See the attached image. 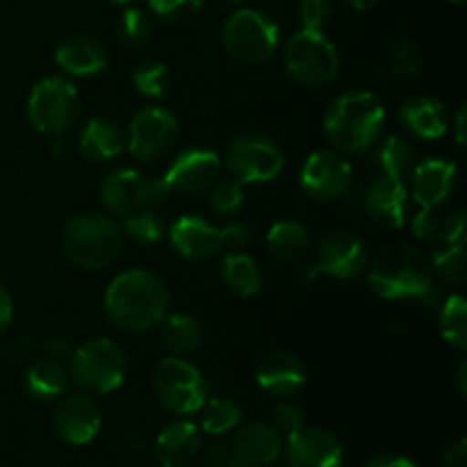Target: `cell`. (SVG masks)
Wrapping results in <instances>:
<instances>
[{
    "mask_svg": "<svg viewBox=\"0 0 467 467\" xmlns=\"http://www.w3.org/2000/svg\"><path fill=\"white\" fill-rule=\"evenodd\" d=\"M451 3H456V5H461V3H463V0H451Z\"/></svg>",
    "mask_w": 467,
    "mask_h": 467,
    "instance_id": "obj_57",
    "label": "cell"
},
{
    "mask_svg": "<svg viewBox=\"0 0 467 467\" xmlns=\"http://www.w3.org/2000/svg\"><path fill=\"white\" fill-rule=\"evenodd\" d=\"M267 249L278 260H301L310 251V233L299 222H278L267 233Z\"/></svg>",
    "mask_w": 467,
    "mask_h": 467,
    "instance_id": "obj_30",
    "label": "cell"
},
{
    "mask_svg": "<svg viewBox=\"0 0 467 467\" xmlns=\"http://www.w3.org/2000/svg\"><path fill=\"white\" fill-rule=\"evenodd\" d=\"M331 16L328 0H299V18L306 30H322Z\"/></svg>",
    "mask_w": 467,
    "mask_h": 467,
    "instance_id": "obj_43",
    "label": "cell"
},
{
    "mask_svg": "<svg viewBox=\"0 0 467 467\" xmlns=\"http://www.w3.org/2000/svg\"><path fill=\"white\" fill-rule=\"evenodd\" d=\"M219 171H222V162H219L217 153L205 149H192L173 160L164 181L173 192L196 194V192L210 190L217 182Z\"/></svg>",
    "mask_w": 467,
    "mask_h": 467,
    "instance_id": "obj_16",
    "label": "cell"
},
{
    "mask_svg": "<svg viewBox=\"0 0 467 467\" xmlns=\"http://www.w3.org/2000/svg\"><path fill=\"white\" fill-rule=\"evenodd\" d=\"M109 3H114V5H123V3H130V0H109Z\"/></svg>",
    "mask_w": 467,
    "mask_h": 467,
    "instance_id": "obj_56",
    "label": "cell"
},
{
    "mask_svg": "<svg viewBox=\"0 0 467 467\" xmlns=\"http://www.w3.org/2000/svg\"><path fill=\"white\" fill-rule=\"evenodd\" d=\"M413 199L422 208H441L456 190L459 171L445 160H424L413 167Z\"/></svg>",
    "mask_w": 467,
    "mask_h": 467,
    "instance_id": "obj_20",
    "label": "cell"
},
{
    "mask_svg": "<svg viewBox=\"0 0 467 467\" xmlns=\"http://www.w3.org/2000/svg\"><path fill=\"white\" fill-rule=\"evenodd\" d=\"M12 317H14L12 296H9V292L5 290V285L0 283V331H5V328L9 327Z\"/></svg>",
    "mask_w": 467,
    "mask_h": 467,
    "instance_id": "obj_50",
    "label": "cell"
},
{
    "mask_svg": "<svg viewBox=\"0 0 467 467\" xmlns=\"http://www.w3.org/2000/svg\"><path fill=\"white\" fill-rule=\"evenodd\" d=\"M205 467H246L244 461L237 456L233 442H214L205 450L203 456Z\"/></svg>",
    "mask_w": 467,
    "mask_h": 467,
    "instance_id": "obj_44",
    "label": "cell"
},
{
    "mask_svg": "<svg viewBox=\"0 0 467 467\" xmlns=\"http://www.w3.org/2000/svg\"><path fill=\"white\" fill-rule=\"evenodd\" d=\"M55 62L62 71L71 73V76L87 78L96 76L108 67V53H105L103 44L96 41L94 36L76 35L59 44Z\"/></svg>",
    "mask_w": 467,
    "mask_h": 467,
    "instance_id": "obj_22",
    "label": "cell"
},
{
    "mask_svg": "<svg viewBox=\"0 0 467 467\" xmlns=\"http://www.w3.org/2000/svg\"><path fill=\"white\" fill-rule=\"evenodd\" d=\"M68 379L87 395H109L126 379V356L109 337H94L71 354Z\"/></svg>",
    "mask_w": 467,
    "mask_h": 467,
    "instance_id": "obj_5",
    "label": "cell"
},
{
    "mask_svg": "<svg viewBox=\"0 0 467 467\" xmlns=\"http://www.w3.org/2000/svg\"><path fill=\"white\" fill-rule=\"evenodd\" d=\"M141 185L144 178L135 169H114L100 185V203L108 213L128 217L141 208Z\"/></svg>",
    "mask_w": 467,
    "mask_h": 467,
    "instance_id": "obj_25",
    "label": "cell"
},
{
    "mask_svg": "<svg viewBox=\"0 0 467 467\" xmlns=\"http://www.w3.org/2000/svg\"><path fill=\"white\" fill-rule=\"evenodd\" d=\"M465 105H461L459 112H456V119H454V128H456V141H459L461 146L465 144Z\"/></svg>",
    "mask_w": 467,
    "mask_h": 467,
    "instance_id": "obj_52",
    "label": "cell"
},
{
    "mask_svg": "<svg viewBox=\"0 0 467 467\" xmlns=\"http://www.w3.org/2000/svg\"><path fill=\"white\" fill-rule=\"evenodd\" d=\"M442 337L456 349H467V304L463 296L454 295L445 301L441 313Z\"/></svg>",
    "mask_w": 467,
    "mask_h": 467,
    "instance_id": "obj_35",
    "label": "cell"
},
{
    "mask_svg": "<svg viewBox=\"0 0 467 467\" xmlns=\"http://www.w3.org/2000/svg\"><path fill=\"white\" fill-rule=\"evenodd\" d=\"M78 149L89 162H108L123 149V135L108 119H89L80 130Z\"/></svg>",
    "mask_w": 467,
    "mask_h": 467,
    "instance_id": "obj_27",
    "label": "cell"
},
{
    "mask_svg": "<svg viewBox=\"0 0 467 467\" xmlns=\"http://www.w3.org/2000/svg\"><path fill=\"white\" fill-rule=\"evenodd\" d=\"M287 463L290 467H342L345 450L340 441L327 429L301 427L287 438Z\"/></svg>",
    "mask_w": 467,
    "mask_h": 467,
    "instance_id": "obj_15",
    "label": "cell"
},
{
    "mask_svg": "<svg viewBox=\"0 0 467 467\" xmlns=\"http://www.w3.org/2000/svg\"><path fill=\"white\" fill-rule=\"evenodd\" d=\"M203 438L201 429L194 422H171L160 431L155 442V454L162 467H190L201 454Z\"/></svg>",
    "mask_w": 467,
    "mask_h": 467,
    "instance_id": "obj_21",
    "label": "cell"
},
{
    "mask_svg": "<svg viewBox=\"0 0 467 467\" xmlns=\"http://www.w3.org/2000/svg\"><path fill=\"white\" fill-rule=\"evenodd\" d=\"M68 386V372L62 365V360L41 356L32 360V365L26 372V388L35 400L48 401L55 397H62Z\"/></svg>",
    "mask_w": 467,
    "mask_h": 467,
    "instance_id": "obj_28",
    "label": "cell"
},
{
    "mask_svg": "<svg viewBox=\"0 0 467 467\" xmlns=\"http://www.w3.org/2000/svg\"><path fill=\"white\" fill-rule=\"evenodd\" d=\"M233 447L246 467H267L281 454V436L272 424L251 422L240 429Z\"/></svg>",
    "mask_w": 467,
    "mask_h": 467,
    "instance_id": "obj_24",
    "label": "cell"
},
{
    "mask_svg": "<svg viewBox=\"0 0 467 467\" xmlns=\"http://www.w3.org/2000/svg\"><path fill=\"white\" fill-rule=\"evenodd\" d=\"M456 386H459V395L461 400H465L467 397V363L459 365V372H456Z\"/></svg>",
    "mask_w": 467,
    "mask_h": 467,
    "instance_id": "obj_53",
    "label": "cell"
},
{
    "mask_svg": "<svg viewBox=\"0 0 467 467\" xmlns=\"http://www.w3.org/2000/svg\"><path fill=\"white\" fill-rule=\"evenodd\" d=\"M365 213L374 223L383 228H401L409 214V192L404 181H397L383 173L372 181L365 194Z\"/></svg>",
    "mask_w": 467,
    "mask_h": 467,
    "instance_id": "obj_18",
    "label": "cell"
},
{
    "mask_svg": "<svg viewBox=\"0 0 467 467\" xmlns=\"http://www.w3.org/2000/svg\"><path fill=\"white\" fill-rule=\"evenodd\" d=\"M283 62L287 73L299 85L310 89L331 85L340 71L336 46L322 35V30H306V27L287 41Z\"/></svg>",
    "mask_w": 467,
    "mask_h": 467,
    "instance_id": "obj_6",
    "label": "cell"
},
{
    "mask_svg": "<svg viewBox=\"0 0 467 467\" xmlns=\"http://www.w3.org/2000/svg\"><path fill=\"white\" fill-rule=\"evenodd\" d=\"M354 169L336 150H315L301 169V190L313 201H336L349 192Z\"/></svg>",
    "mask_w": 467,
    "mask_h": 467,
    "instance_id": "obj_12",
    "label": "cell"
},
{
    "mask_svg": "<svg viewBox=\"0 0 467 467\" xmlns=\"http://www.w3.org/2000/svg\"><path fill=\"white\" fill-rule=\"evenodd\" d=\"M222 278L235 295L254 296L263 287V274L251 255L231 251L222 260Z\"/></svg>",
    "mask_w": 467,
    "mask_h": 467,
    "instance_id": "obj_31",
    "label": "cell"
},
{
    "mask_svg": "<svg viewBox=\"0 0 467 467\" xmlns=\"http://www.w3.org/2000/svg\"><path fill=\"white\" fill-rule=\"evenodd\" d=\"M160 340L173 356H185L199 349L203 342V328L190 315H164L160 322Z\"/></svg>",
    "mask_w": 467,
    "mask_h": 467,
    "instance_id": "obj_29",
    "label": "cell"
},
{
    "mask_svg": "<svg viewBox=\"0 0 467 467\" xmlns=\"http://www.w3.org/2000/svg\"><path fill=\"white\" fill-rule=\"evenodd\" d=\"M73 153H76V149H73L71 141L64 140L62 135L53 141V158L59 160V162H68V160L73 158Z\"/></svg>",
    "mask_w": 467,
    "mask_h": 467,
    "instance_id": "obj_51",
    "label": "cell"
},
{
    "mask_svg": "<svg viewBox=\"0 0 467 467\" xmlns=\"http://www.w3.org/2000/svg\"><path fill=\"white\" fill-rule=\"evenodd\" d=\"M171 187L164 178H149L141 185V208H158V205H164L171 196Z\"/></svg>",
    "mask_w": 467,
    "mask_h": 467,
    "instance_id": "obj_45",
    "label": "cell"
},
{
    "mask_svg": "<svg viewBox=\"0 0 467 467\" xmlns=\"http://www.w3.org/2000/svg\"><path fill=\"white\" fill-rule=\"evenodd\" d=\"M132 82H135L137 91L149 99H160L167 94L169 87V68L158 59H144L132 71Z\"/></svg>",
    "mask_w": 467,
    "mask_h": 467,
    "instance_id": "obj_37",
    "label": "cell"
},
{
    "mask_svg": "<svg viewBox=\"0 0 467 467\" xmlns=\"http://www.w3.org/2000/svg\"><path fill=\"white\" fill-rule=\"evenodd\" d=\"M226 167L231 176L242 185L244 182H269L283 171L285 155L269 137L246 132L228 146Z\"/></svg>",
    "mask_w": 467,
    "mask_h": 467,
    "instance_id": "obj_10",
    "label": "cell"
},
{
    "mask_svg": "<svg viewBox=\"0 0 467 467\" xmlns=\"http://www.w3.org/2000/svg\"><path fill=\"white\" fill-rule=\"evenodd\" d=\"M365 265H368V249L354 233L333 231L319 242L317 260H315L317 272L349 281L363 272Z\"/></svg>",
    "mask_w": 467,
    "mask_h": 467,
    "instance_id": "obj_13",
    "label": "cell"
},
{
    "mask_svg": "<svg viewBox=\"0 0 467 467\" xmlns=\"http://www.w3.org/2000/svg\"><path fill=\"white\" fill-rule=\"evenodd\" d=\"M400 121L420 140H438L447 132V109L431 96H415L400 108Z\"/></svg>",
    "mask_w": 467,
    "mask_h": 467,
    "instance_id": "obj_23",
    "label": "cell"
},
{
    "mask_svg": "<svg viewBox=\"0 0 467 467\" xmlns=\"http://www.w3.org/2000/svg\"><path fill=\"white\" fill-rule=\"evenodd\" d=\"M369 285L381 299H436L433 267L424 254L409 244H392L379 251L369 265Z\"/></svg>",
    "mask_w": 467,
    "mask_h": 467,
    "instance_id": "obj_2",
    "label": "cell"
},
{
    "mask_svg": "<svg viewBox=\"0 0 467 467\" xmlns=\"http://www.w3.org/2000/svg\"><path fill=\"white\" fill-rule=\"evenodd\" d=\"M413 233L429 244H456L465 240V213H441V208H422L413 217Z\"/></svg>",
    "mask_w": 467,
    "mask_h": 467,
    "instance_id": "obj_26",
    "label": "cell"
},
{
    "mask_svg": "<svg viewBox=\"0 0 467 467\" xmlns=\"http://www.w3.org/2000/svg\"><path fill=\"white\" fill-rule=\"evenodd\" d=\"M422 68V53L418 44L410 39H401L390 50V71L400 78L418 76Z\"/></svg>",
    "mask_w": 467,
    "mask_h": 467,
    "instance_id": "obj_40",
    "label": "cell"
},
{
    "mask_svg": "<svg viewBox=\"0 0 467 467\" xmlns=\"http://www.w3.org/2000/svg\"><path fill=\"white\" fill-rule=\"evenodd\" d=\"M255 381L274 397H292L304 388L306 368L290 351H272L255 368Z\"/></svg>",
    "mask_w": 467,
    "mask_h": 467,
    "instance_id": "obj_19",
    "label": "cell"
},
{
    "mask_svg": "<svg viewBox=\"0 0 467 467\" xmlns=\"http://www.w3.org/2000/svg\"><path fill=\"white\" fill-rule=\"evenodd\" d=\"M153 390L164 410L173 415H192L208 400V383L203 374L187 360L171 356L158 365L153 374Z\"/></svg>",
    "mask_w": 467,
    "mask_h": 467,
    "instance_id": "obj_9",
    "label": "cell"
},
{
    "mask_svg": "<svg viewBox=\"0 0 467 467\" xmlns=\"http://www.w3.org/2000/svg\"><path fill=\"white\" fill-rule=\"evenodd\" d=\"M244 205V190L242 182L235 178L217 182L210 192V208L217 213V217H231Z\"/></svg>",
    "mask_w": 467,
    "mask_h": 467,
    "instance_id": "obj_39",
    "label": "cell"
},
{
    "mask_svg": "<svg viewBox=\"0 0 467 467\" xmlns=\"http://www.w3.org/2000/svg\"><path fill=\"white\" fill-rule=\"evenodd\" d=\"M228 55L242 64L267 62L278 48V26L272 16L258 9H237L228 16L222 30Z\"/></svg>",
    "mask_w": 467,
    "mask_h": 467,
    "instance_id": "obj_7",
    "label": "cell"
},
{
    "mask_svg": "<svg viewBox=\"0 0 467 467\" xmlns=\"http://www.w3.org/2000/svg\"><path fill=\"white\" fill-rule=\"evenodd\" d=\"M347 3L356 9H372V7H377L381 0H347Z\"/></svg>",
    "mask_w": 467,
    "mask_h": 467,
    "instance_id": "obj_54",
    "label": "cell"
},
{
    "mask_svg": "<svg viewBox=\"0 0 467 467\" xmlns=\"http://www.w3.org/2000/svg\"><path fill=\"white\" fill-rule=\"evenodd\" d=\"M27 119L41 135L59 137L76 128L80 119V96L62 78H44L27 99Z\"/></svg>",
    "mask_w": 467,
    "mask_h": 467,
    "instance_id": "obj_8",
    "label": "cell"
},
{
    "mask_svg": "<svg viewBox=\"0 0 467 467\" xmlns=\"http://www.w3.org/2000/svg\"><path fill=\"white\" fill-rule=\"evenodd\" d=\"M205 0H149L150 12L164 21H187L201 12Z\"/></svg>",
    "mask_w": 467,
    "mask_h": 467,
    "instance_id": "obj_41",
    "label": "cell"
},
{
    "mask_svg": "<svg viewBox=\"0 0 467 467\" xmlns=\"http://www.w3.org/2000/svg\"><path fill=\"white\" fill-rule=\"evenodd\" d=\"M203 415H201V429L210 436H223V433L233 431L242 424V409L233 400H205V404L201 406Z\"/></svg>",
    "mask_w": 467,
    "mask_h": 467,
    "instance_id": "obj_32",
    "label": "cell"
},
{
    "mask_svg": "<svg viewBox=\"0 0 467 467\" xmlns=\"http://www.w3.org/2000/svg\"><path fill=\"white\" fill-rule=\"evenodd\" d=\"M126 233L140 244H155V242L162 240L164 235V223L158 214L153 213V208L135 210V213L128 214L126 219Z\"/></svg>",
    "mask_w": 467,
    "mask_h": 467,
    "instance_id": "obj_38",
    "label": "cell"
},
{
    "mask_svg": "<svg viewBox=\"0 0 467 467\" xmlns=\"http://www.w3.org/2000/svg\"><path fill=\"white\" fill-rule=\"evenodd\" d=\"M169 240L182 258L194 260V263H205L223 249L222 228H214L213 223L194 214L178 219L169 231Z\"/></svg>",
    "mask_w": 467,
    "mask_h": 467,
    "instance_id": "obj_17",
    "label": "cell"
},
{
    "mask_svg": "<svg viewBox=\"0 0 467 467\" xmlns=\"http://www.w3.org/2000/svg\"><path fill=\"white\" fill-rule=\"evenodd\" d=\"M171 304V292L158 274L128 269L105 290V315L126 333H144L158 327Z\"/></svg>",
    "mask_w": 467,
    "mask_h": 467,
    "instance_id": "obj_1",
    "label": "cell"
},
{
    "mask_svg": "<svg viewBox=\"0 0 467 467\" xmlns=\"http://www.w3.org/2000/svg\"><path fill=\"white\" fill-rule=\"evenodd\" d=\"M223 231V249L242 251L251 242V228L246 223H231L222 228Z\"/></svg>",
    "mask_w": 467,
    "mask_h": 467,
    "instance_id": "obj_46",
    "label": "cell"
},
{
    "mask_svg": "<svg viewBox=\"0 0 467 467\" xmlns=\"http://www.w3.org/2000/svg\"><path fill=\"white\" fill-rule=\"evenodd\" d=\"M274 429H276V433L281 438H290L295 436L296 431H299L301 427H306L304 424V410L299 409V406L295 404H278L276 409H274Z\"/></svg>",
    "mask_w": 467,
    "mask_h": 467,
    "instance_id": "obj_42",
    "label": "cell"
},
{
    "mask_svg": "<svg viewBox=\"0 0 467 467\" xmlns=\"http://www.w3.org/2000/svg\"><path fill=\"white\" fill-rule=\"evenodd\" d=\"M363 467H418L413 461H409L406 456H397V454H381L374 456L372 461H368Z\"/></svg>",
    "mask_w": 467,
    "mask_h": 467,
    "instance_id": "obj_49",
    "label": "cell"
},
{
    "mask_svg": "<svg viewBox=\"0 0 467 467\" xmlns=\"http://www.w3.org/2000/svg\"><path fill=\"white\" fill-rule=\"evenodd\" d=\"M41 349H44L46 356H50V358H67L68 354H71V347H68V340L67 337H46L44 342H41Z\"/></svg>",
    "mask_w": 467,
    "mask_h": 467,
    "instance_id": "obj_48",
    "label": "cell"
},
{
    "mask_svg": "<svg viewBox=\"0 0 467 467\" xmlns=\"http://www.w3.org/2000/svg\"><path fill=\"white\" fill-rule=\"evenodd\" d=\"M386 109L369 91H349L328 105L324 135L342 153H365L381 135Z\"/></svg>",
    "mask_w": 467,
    "mask_h": 467,
    "instance_id": "obj_3",
    "label": "cell"
},
{
    "mask_svg": "<svg viewBox=\"0 0 467 467\" xmlns=\"http://www.w3.org/2000/svg\"><path fill=\"white\" fill-rule=\"evenodd\" d=\"M114 35H117V39L121 41L126 48H144L150 41V36H153V23H150V18L146 16L141 9H126V12L117 18Z\"/></svg>",
    "mask_w": 467,
    "mask_h": 467,
    "instance_id": "obj_34",
    "label": "cell"
},
{
    "mask_svg": "<svg viewBox=\"0 0 467 467\" xmlns=\"http://www.w3.org/2000/svg\"><path fill=\"white\" fill-rule=\"evenodd\" d=\"M433 272L451 285H461L465 281V244H441L433 251Z\"/></svg>",
    "mask_w": 467,
    "mask_h": 467,
    "instance_id": "obj_36",
    "label": "cell"
},
{
    "mask_svg": "<svg viewBox=\"0 0 467 467\" xmlns=\"http://www.w3.org/2000/svg\"><path fill=\"white\" fill-rule=\"evenodd\" d=\"M53 427L68 445H89L100 429V410L91 397L68 395L55 406Z\"/></svg>",
    "mask_w": 467,
    "mask_h": 467,
    "instance_id": "obj_14",
    "label": "cell"
},
{
    "mask_svg": "<svg viewBox=\"0 0 467 467\" xmlns=\"http://www.w3.org/2000/svg\"><path fill=\"white\" fill-rule=\"evenodd\" d=\"M121 228L103 214H76L62 231V251L68 263L85 272H99L119 258Z\"/></svg>",
    "mask_w": 467,
    "mask_h": 467,
    "instance_id": "obj_4",
    "label": "cell"
},
{
    "mask_svg": "<svg viewBox=\"0 0 467 467\" xmlns=\"http://www.w3.org/2000/svg\"><path fill=\"white\" fill-rule=\"evenodd\" d=\"M178 141V121L162 108H146L132 117L128 146L137 160L158 162L171 153Z\"/></svg>",
    "mask_w": 467,
    "mask_h": 467,
    "instance_id": "obj_11",
    "label": "cell"
},
{
    "mask_svg": "<svg viewBox=\"0 0 467 467\" xmlns=\"http://www.w3.org/2000/svg\"><path fill=\"white\" fill-rule=\"evenodd\" d=\"M442 461H445L447 467H465L467 465L465 438H459L456 442H451V445L445 450V454H442Z\"/></svg>",
    "mask_w": 467,
    "mask_h": 467,
    "instance_id": "obj_47",
    "label": "cell"
},
{
    "mask_svg": "<svg viewBox=\"0 0 467 467\" xmlns=\"http://www.w3.org/2000/svg\"><path fill=\"white\" fill-rule=\"evenodd\" d=\"M379 164H381L383 173L397 181H404L410 171H413L415 164V150L409 141H404L401 137H390L388 141H383L381 149H379Z\"/></svg>",
    "mask_w": 467,
    "mask_h": 467,
    "instance_id": "obj_33",
    "label": "cell"
},
{
    "mask_svg": "<svg viewBox=\"0 0 467 467\" xmlns=\"http://www.w3.org/2000/svg\"><path fill=\"white\" fill-rule=\"evenodd\" d=\"M222 3L233 5V7H242V5H246V3H249V0H222Z\"/></svg>",
    "mask_w": 467,
    "mask_h": 467,
    "instance_id": "obj_55",
    "label": "cell"
}]
</instances>
